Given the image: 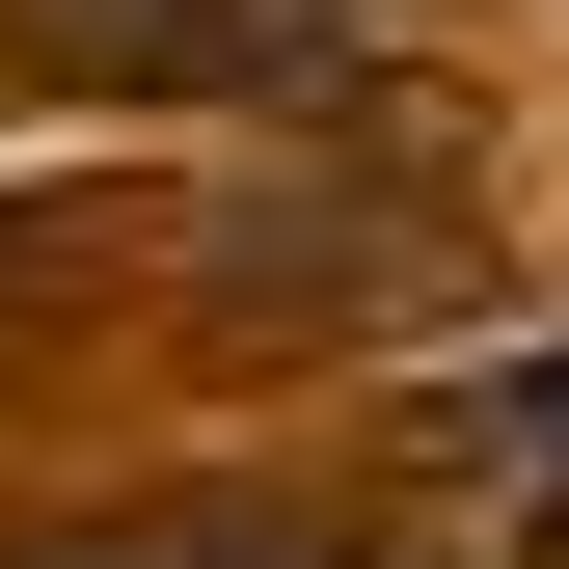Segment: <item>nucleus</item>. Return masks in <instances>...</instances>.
<instances>
[{
    "instance_id": "1",
    "label": "nucleus",
    "mask_w": 569,
    "mask_h": 569,
    "mask_svg": "<svg viewBox=\"0 0 569 569\" xmlns=\"http://www.w3.org/2000/svg\"><path fill=\"white\" fill-rule=\"evenodd\" d=\"M190 299H218V326H352V299H407V190H244V218L190 244Z\"/></svg>"
},
{
    "instance_id": "2",
    "label": "nucleus",
    "mask_w": 569,
    "mask_h": 569,
    "mask_svg": "<svg viewBox=\"0 0 569 569\" xmlns=\"http://www.w3.org/2000/svg\"><path fill=\"white\" fill-rule=\"evenodd\" d=\"M0 569H352L326 488H163V516H28Z\"/></svg>"
},
{
    "instance_id": "3",
    "label": "nucleus",
    "mask_w": 569,
    "mask_h": 569,
    "mask_svg": "<svg viewBox=\"0 0 569 569\" xmlns=\"http://www.w3.org/2000/svg\"><path fill=\"white\" fill-rule=\"evenodd\" d=\"M488 488H569V326L516 352V380H488Z\"/></svg>"
},
{
    "instance_id": "4",
    "label": "nucleus",
    "mask_w": 569,
    "mask_h": 569,
    "mask_svg": "<svg viewBox=\"0 0 569 569\" xmlns=\"http://www.w3.org/2000/svg\"><path fill=\"white\" fill-rule=\"evenodd\" d=\"M82 299V190H0V326H54Z\"/></svg>"
}]
</instances>
